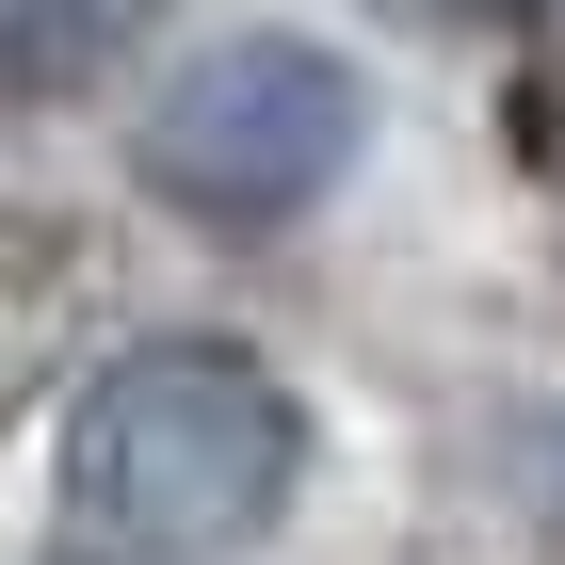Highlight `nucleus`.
<instances>
[{"mask_svg": "<svg viewBox=\"0 0 565 565\" xmlns=\"http://www.w3.org/2000/svg\"><path fill=\"white\" fill-rule=\"evenodd\" d=\"M307 484V404L259 340L162 323V340L97 355L65 404V533L114 565H194L291 518Z\"/></svg>", "mask_w": 565, "mask_h": 565, "instance_id": "obj_1", "label": "nucleus"}, {"mask_svg": "<svg viewBox=\"0 0 565 565\" xmlns=\"http://www.w3.org/2000/svg\"><path fill=\"white\" fill-rule=\"evenodd\" d=\"M372 146V82H355L323 33H211L194 65H162V97L130 114V178L178 226L211 243H259L307 226Z\"/></svg>", "mask_w": 565, "mask_h": 565, "instance_id": "obj_2", "label": "nucleus"}, {"mask_svg": "<svg viewBox=\"0 0 565 565\" xmlns=\"http://www.w3.org/2000/svg\"><path fill=\"white\" fill-rule=\"evenodd\" d=\"M130 33H146V0H0V114L114 82V65H130Z\"/></svg>", "mask_w": 565, "mask_h": 565, "instance_id": "obj_3", "label": "nucleus"}]
</instances>
